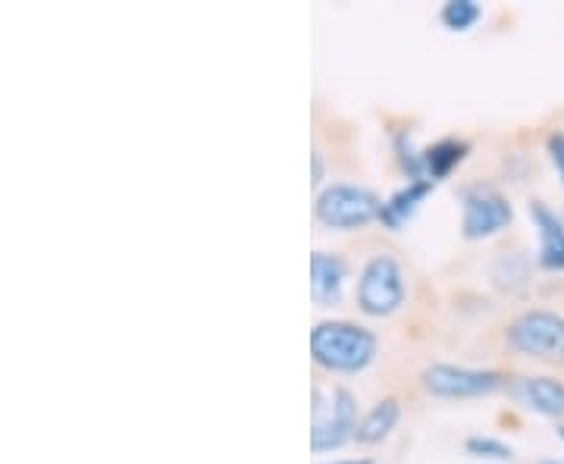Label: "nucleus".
Returning <instances> with one entry per match:
<instances>
[{"mask_svg":"<svg viewBox=\"0 0 564 464\" xmlns=\"http://www.w3.org/2000/svg\"><path fill=\"white\" fill-rule=\"evenodd\" d=\"M467 151L470 148L462 139H440V142L430 144V148H423V180H445L467 158Z\"/></svg>","mask_w":564,"mask_h":464,"instance_id":"14","label":"nucleus"},{"mask_svg":"<svg viewBox=\"0 0 564 464\" xmlns=\"http://www.w3.org/2000/svg\"><path fill=\"white\" fill-rule=\"evenodd\" d=\"M333 464H370V462H333Z\"/></svg>","mask_w":564,"mask_h":464,"instance_id":"19","label":"nucleus"},{"mask_svg":"<svg viewBox=\"0 0 564 464\" xmlns=\"http://www.w3.org/2000/svg\"><path fill=\"white\" fill-rule=\"evenodd\" d=\"M527 214L540 236V267L543 270H564V220L545 202H530Z\"/></svg>","mask_w":564,"mask_h":464,"instance_id":"9","label":"nucleus"},{"mask_svg":"<svg viewBox=\"0 0 564 464\" xmlns=\"http://www.w3.org/2000/svg\"><path fill=\"white\" fill-rule=\"evenodd\" d=\"M436 188V182L430 180H411L408 185H402L392 198H386L383 202V217H380V223H383L386 229H402L404 223L414 217V211L421 207V202Z\"/></svg>","mask_w":564,"mask_h":464,"instance_id":"12","label":"nucleus"},{"mask_svg":"<svg viewBox=\"0 0 564 464\" xmlns=\"http://www.w3.org/2000/svg\"><path fill=\"white\" fill-rule=\"evenodd\" d=\"M464 449L474 458H492V462H511L514 458V449L502 440H492V436H467Z\"/></svg>","mask_w":564,"mask_h":464,"instance_id":"16","label":"nucleus"},{"mask_svg":"<svg viewBox=\"0 0 564 464\" xmlns=\"http://www.w3.org/2000/svg\"><path fill=\"white\" fill-rule=\"evenodd\" d=\"M358 430V399L348 386H333L329 399H323V389H314V427L311 445L314 452H333L355 440Z\"/></svg>","mask_w":564,"mask_h":464,"instance_id":"7","label":"nucleus"},{"mask_svg":"<svg viewBox=\"0 0 564 464\" xmlns=\"http://www.w3.org/2000/svg\"><path fill=\"white\" fill-rule=\"evenodd\" d=\"M489 277L505 295H518L530 285V261L524 251H499V258L489 267Z\"/></svg>","mask_w":564,"mask_h":464,"instance_id":"13","label":"nucleus"},{"mask_svg":"<svg viewBox=\"0 0 564 464\" xmlns=\"http://www.w3.org/2000/svg\"><path fill=\"white\" fill-rule=\"evenodd\" d=\"M511 380L502 370L492 367H464V364H430L421 370V386L426 396L433 399H452V402H464V399H484L499 392L502 386Z\"/></svg>","mask_w":564,"mask_h":464,"instance_id":"5","label":"nucleus"},{"mask_svg":"<svg viewBox=\"0 0 564 464\" xmlns=\"http://www.w3.org/2000/svg\"><path fill=\"white\" fill-rule=\"evenodd\" d=\"M311 161H314V185H317V188H321V182H323V176H326V166H323V151L321 148H314V154H311Z\"/></svg>","mask_w":564,"mask_h":464,"instance_id":"18","label":"nucleus"},{"mask_svg":"<svg viewBox=\"0 0 564 464\" xmlns=\"http://www.w3.org/2000/svg\"><path fill=\"white\" fill-rule=\"evenodd\" d=\"M458 202H462V233L464 239L477 242V239H489L496 233H502L514 220L511 202L505 198L499 185L484 180L464 182L458 188Z\"/></svg>","mask_w":564,"mask_h":464,"instance_id":"6","label":"nucleus"},{"mask_svg":"<svg viewBox=\"0 0 564 464\" xmlns=\"http://www.w3.org/2000/svg\"><path fill=\"white\" fill-rule=\"evenodd\" d=\"M549 158H552L555 170L562 173L564 180V132H552V136H549Z\"/></svg>","mask_w":564,"mask_h":464,"instance_id":"17","label":"nucleus"},{"mask_svg":"<svg viewBox=\"0 0 564 464\" xmlns=\"http://www.w3.org/2000/svg\"><path fill=\"white\" fill-rule=\"evenodd\" d=\"M408 299V280L402 263L389 251H377L364 261L358 283H355V302L367 317H392Z\"/></svg>","mask_w":564,"mask_h":464,"instance_id":"4","label":"nucleus"},{"mask_svg":"<svg viewBox=\"0 0 564 464\" xmlns=\"http://www.w3.org/2000/svg\"><path fill=\"white\" fill-rule=\"evenodd\" d=\"M380 217H383V198L367 185L333 182L321 188L314 198V220L326 229L351 233V229H364L377 223Z\"/></svg>","mask_w":564,"mask_h":464,"instance_id":"3","label":"nucleus"},{"mask_svg":"<svg viewBox=\"0 0 564 464\" xmlns=\"http://www.w3.org/2000/svg\"><path fill=\"white\" fill-rule=\"evenodd\" d=\"M540 464H562V462H552V458H545V462H540Z\"/></svg>","mask_w":564,"mask_h":464,"instance_id":"20","label":"nucleus"},{"mask_svg":"<svg viewBox=\"0 0 564 464\" xmlns=\"http://www.w3.org/2000/svg\"><path fill=\"white\" fill-rule=\"evenodd\" d=\"M502 339L521 358L564 367V314L552 307H524L511 314L505 323Z\"/></svg>","mask_w":564,"mask_h":464,"instance_id":"2","label":"nucleus"},{"mask_svg":"<svg viewBox=\"0 0 564 464\" xmlns=\"http://www.w3.org/2000/svg\"><path fill=\"white\" fill-rule=\"evenodd\" d=\"M402 421V402L395 396H386L377 404H370V411L358 421L355 430V443L358 445H377L392 436V430Z\"/></svg>","mask_w":564,"mask_h":464,"instance_id":"11","label":"nucleus"},{"mask_svg":"<svg viewBox=\"0 0 564 464\" xmlns=\"http://www.w3.org/2000/svg\"><path fill=\"white\" fill-rule=\"evenodd\" d=\"M562 220H564V211H562Z\"/></svg>","mask_w":564,"mask_h":464,"instance_id":"22","label":"nucleus"},{"mask_svg":"<svg viewBox=\"0 0 564 464\" xmlns=\"http://www.w3.org/2000/svg\"><path fill=\"white\" fill-rule=\"evenodd\" d=\"M377 348V333L355 321H321L311 330V362L326 374H361Z\"/></svg>","mask_w":564,"mask_h":464,"instance_id":"1","label":"nucleus"},{"mask_svg":"<svg viewBox=\"0 0 564 464\" xmlns=\"http://www.w3.org/2000/svg\"><path fill=\"white\" fill-rule=\"evenodd\" d=\"M558 436H562V440H564V424H562V427H558Z\"/></svg>","mask_w":564,"mask_h":464,"instance_id":"21","label":"nucleus"},{"mask_svg":"<svg viewBox=\"0 0 564 464\" xmlns=\"http://www.w3.org/2000/svg\"><path fill=\"white\" fill-rule=\"evenodd\" d=\"M511 389L536 414L564 421V384L558 377H518Z\"/></svg>","mask_w":564,"mask_h":464,"instance_id":"10","label":"nucleus"},{"mask_svg":"<svg viewBox=\"0 0 564 464\" xmlns=\"http://www.w3.org/2000/svg\"><path fill=\"white\" fill-rule=\"evenodd\" d=\"M348 283V261L336 251L311 255V299L317 307H336Z\"/></svg>","mask_w":564,"mask_h":464,"instance_id":"8","label":"nucleus"},{"mask_svg":"<svg viewBox=\"0 0 564 464\" xmlns=\"http://www.w3.org/2000/svg\"><path fill=\"white\" fill-rule=\"evenodd\" d=\"M440 20L452 32H467L470 25H477V22L484 20V10L474 0H448L443 10H440Z\"/></svg>","mask_w":564,"mask_h":464,"instance_id":"15","label":"nucleus"}]
</instances>
